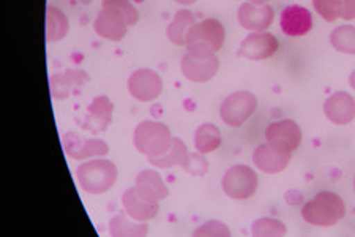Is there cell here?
I'll return each instance as SVG.
<instances>
[{"label": "cell", "mask_w": 355, "mask_h": 237, "mask_svg": "<svg viewBox=\"0 0 355 237\" xmlns=\"http://www.w3.org/2000/svg\"><path fill=\"white\" fill-rule=\"evenodd\" d=\"M302 217L306 223L318 228L335 227L346 217V204L340 195L329 190L319 192L302 207Z\"/></svg>", "instance_id": "1"}, {"label": "cell", "mask_w": 355, "mask_h": 237, "mask_svg": "<svg viewBox=\"0 0 355 237\" xmlns=\"http://www.w3.org/2000/svg\"><path fill=\"white\" fill-rule=\"evenodd\" d=\"M78 183L85 193L103 195L116 185L119 179L117 166L105 157L85 160L76 170Z\"/></svg>", "instance_id": "2"}, {"label": "cell", "mask_w": 355, "mask_h": 237, "mask_svg": "<svg viewBox=\"0 0 355 237\" xmlns=\"http://www.w3.org/2000/svg\"><path fill=\"white\" fill-rule=\"evenodd\" d=\"M226 40V28L218 19L209 18L194 24L187 32V49L193 56H215Z\"/></svg>", "instance_id": "3"}, {"label": "cell", "mask_w": 355, "mask_h": 237, "mask_svg": "<svg viewBox=\"0 0 355 237\" xmlns=\"http://www.w3.org/2000/svg\"><path fill=\"white\" fill-rule=\"evenodd\" d=\"M173 135L169 126L158 120H142L133 133V144L136 150L147 158L159 157L166 154L173 144Z\"/></svg>", "instance_id": "4"}, {"label": "cell", "mask_w": 355, "mask_h": 237, "mask_svg": "<svg viewBox=\"0 0 355 237\" xmlns=\"http://www.w3.org/2000/svg\"><path fill=\"white\" fill-rule=\"evenodd\" d=\"M259 187V177L251 166L234 165L221 179V188L226 196L236 201H245L254 196Z\"/></svg>", "instance_id": "5"}, {"label": "cell", "mask_w": 355, "mask_h": 237, "mask_svg": "<svg viewBox=\"0 0 355 237\" xmlns=\"http://www.w3.org/2000/svg\"><path fill=\"white\" fill-rule=\"evenodd\" d=\"M257 109V97L250 90H237L227 95L221 103L220 117L232 129L242 126Z\"/></svg>", "instance_id": "6"}, {"label": "cell", "mask_w": 355, "mask_h": 237, "mask_svg": "<svg viewBox=\"0 0 355 237\" xmlns=\"http://www.w3.org/2000/svg\"><path fill=\"white\" fill-rule=\"evenodd\" d=\"M127 88L135 100L150 103L162 95L163 79L152 68H137L136 72L130 74Z\"/></svg>", "instance_id": "7"}, {"label": "cell", "mask_w": 355, "mask_h": 237, "mask_svg": "<svg viewBox=\"0 0 355 237\" xmlns=\"http://www.w3.org/2000/svg\"><path fill=\"white\" fill-rule=\"evenodd\" d=\"M62 146L68 157L76 161L105 157L110 154V146L105 141L95 140V138H84L74 131L65 133L62 138Z\"/></svg>", "instance_id": "8"}, {"label": "cell", "mask_w": 355, "mask_h": 237, "mask_svg": "<svg viewBox=\"0 0 355 237\" xmlns=\"http://www.w3.org/2000/svg\"><path fill=\"white\" fill-rule=\"evenodd\" d=\"M112 113H114V103L110 100L107 95H98L94 98L87 108V114L84 119L78 120L76 124L81 126L84 131H90L92 135H100L105 133L107 126L112 122Z\"/></svg>", "instance_id": "9"}, {"label": "cell", "mask_w": 355, "mask_h": 237, "mask_svg": "<svg viewBox=\"0 0 355 237\" xmlns=\"http://www.w3.org/2000/svg\"><path fill=\"white\" fill-rule=\"evenodd\" d=\"M182 73L188 81L198 84L209 83L220 70V59L215 56H193L187 51L182 57Z\"/></svg>", "instance_id": "10"}, {"label": "cell", "mask_w": 355, "mask_h": 237, "mask_svg": "<svg viewBox=\"0 0 355 237\" xmlns=\"http://www.w3.org/2000/svg\"><path fill=\"white\" fill-rule=\"evenodd\" d=\"M279 48L278 38L270 32H251L240 43L239 54L250 60H266L270 59Z\"/></svg>", "instance_id": "11"}, {"label": "cell", "mask_w": 355, "mask_h": 237, "mask_svg": "<svg viewBox=\"0 0 355 237\" xmlns=\"http://www.w3.org/2000/svg\"><path fill=\"white\" fill-rule=\"evenodd\" d=\"M87 83H90L87 72L79 70V68H67L62 73L51 74L49 90L54 100H65L74 92L81 90Z\"/></svg>", "instance_id": "12"}, {"label": "cell", "mask_w": 355, "mask_h": 237, "mask_svg": "<svg viewBox=\"0 0 355 237\" xmlns=\"http://www.w3.org/2000/svg\"><path fill=\"white\" fill-rule=\"evenodd\" d=\"M302 138V129L292 119L277 120V122H272L268 125L266 130L267 142H270L273 146L283 150H289V152H294L295 149H299Z\"/></svg>", "instance_id": "13"}, {"label": "cell", "mask_w": 355, "mask_h": 237, "mask_svg": "<svg viewBox=\"0 0 355 237\" xmlns=\"http://www.w3.org/2000/svg\"><path fill=\"white\" fill-rule=\"evenodd\" d=\"M292 152L283 150L270 142L259 144L253 154V163L257 170L266 174H278L291 163Z\"/></svg>", "instance_id": "14"}, {"label": "cell", "mask_w": 355, "mask_h": 237, "mask_svg": "<svg viewBox=\"0 0 355 237\" xmlns=\"http://www.w3.org/2000/svg\"><path fill=\"white\" fill-rule=\"evenodd\" d=\"M128 22L125 16L117 10L101 8L94 22L96 35L107 40V42L119 43L122 42L128 32Z\"/></svg>", "instance_id": "15"}, {"label": "cell", "mask_w": 355, "mask_h": 237, "mask_svg": "<svg viewBox=\"0 0 355 237\" xmlns=\"http://www.w3.org/2000/svg\"><path fill=\"white\" fill-rule=\"evenodd\" d=\"M237 18L240 26L250 32H266L275 19V10L270 5H254L243 2L239 7Z\"/></svg>", "instance_id": "16"}, {"label": "cell", "mask_w": 355, "mask_h": 237, "mask_svg": "<svg viewBox=\"0 0 355 237\" xmlns=\"http://www.w3.org/2000/svg\"><path fill=\"white\" fill-rule=\"evenodd\" d=\"M279 27L288 37H303L313 28L311 11L300 5H288L279 15Z\"/></svg>", "instance_id": "17"}, {"label": "cell", "mask_w": 355, "mask_h": 237, "mask_svg": "<svg viewBox=\"0 0 355 237\" xmlns=\"http://www.w3.org/2000/svg\"><path fill=\"white\" fill-rule=\"evenodd\" d=\"M324 114L335 125L351 124L355 119V98L347 92H335L325 100Z\"/></svg>", "instance_id": "18"}, {"label": "cell", "mask_w": 355, "mask_h": 237, "mask_svg": "<svg viewBox=\"0 0 355 237\" xmlns=\"http://www.w3.org/2000/svg\"><path fill=\"white\" fill-rule=\"evenodd\" d=\"M135 188L137 195L146 201L159 202L169 196L168 185L155 170H144L136 176Z\"/></svg>", "instance_id": "19"}, {"label": "cell", "mask_w": 355, "mask_h": 237, "mask_svg": "<svg viewBox=\"0 0 355 237\" xmlns=\"http://www.w3.org/2000/svg\"><path fill=\"white\" fill-rule=\"evenodd\" d=\"M122 206L123 211L128 213V217L136 220V222H148V220L155 218L159 212V202H152L141 198L135 187L125 190L122 195Z\"/></svg>", "instance_id": "20"}, {"label": "cell", "mask_w": 355, "mask_h": 237, "mask_svg": "<svg viewBox=\"0 0 355 237\" xmlns=\"http://www.w3.org/2000/svg\"><path fill=\"white\" fill-rule=\"evenodd\" d=\"M46 42L57 43L64 40L70 32V21H68L64 11L53 5L46 7Z\"/></svg>", "instance_id": "21"}, {"label": "cell", "mask_w": 355, "mask_h": 237, "mask_svg": "<svg viewBox=\"0 0 355 237\" xmlns=\"http://www.w3.org/2000/svg\"><path fill=\"white\" fill-rule=\"evenodd\" d=\"M188 157H190V152H188L187 144L180 138H174L168 152L159 155V157L148 158V163L153 165V167H159V170H171L175 166H185Z\"/></svg>", "instance_id": "22"}, {"label": "cell", "mask_w": 355, "mask_h": 237, "mask_svg": "<svg viewBox=\"0 0 355 237\" xmlns=\"http://www.w3.org/2000/svg\"><path fill=\"white\" fill-rule=\"evenodd\" d=\"M110 234L116 237H141L148 234V224L147 222H136L128 213L122 211L119 212L116 217L111 218L110 222Z\"/></svg>", "instance_id": "23"}, {"label": "cell", "mask_w": 355, "mask_h": 237, "mask_svg": "<svg viewBox=\"0 0 355 237\" xmlns=\"http://www.w3.org/2000/svg\"><path fill=\"white\" fill-rule=\"evenodd\" d=\"M223 142V136L218 126L211 122L200 124L194 131V149L198 152L207 155L220 149Z\"/></svg>", "instance_id": "24"}, {"label": "cell", "mask_w": 355, "mask_h": 237, "mask_svg": "<svg viewBox=\"0 0 355 237\" xmlns=\"http://www.w3.org/2000/svg\"><path fill=\"white\" fill-rule=\"evenodd\" d=\"M194 22H196V18H194L190 10L183 8L175 11L173 21L169 22L168 28H166V35L171 40V43H174L175 46H185L187 32Z\"/></svg>", "instance_id": "25"}, {"label": "cell", "mask_w": 355, "mask_h": 237, "mask_svg": "<svg viewBox=\"0 0 355 237\" xmlns=\"http://www.w3.org/2000/svg\"><path fill=\"white\" fill-rule=\"evenodd\" d=\"M330 44L338 53L355 56V26H338L330 33Z\"/></svg>", "instance_id": "26"}, {"label": "cell", "mask_w": 355, "mask_h": 237, "mask_svg": "<svg viewBox=\"0 0 355 237\" xmlns=\"http://www.w3.org/2000/svg\"><path fill=\"white\" fill-rule=\"evenodd\" d=\"M251 234L256 237H278L288 234V228L282 220L273 217H261L251 224Z\"/></svg>", "instance_id": "27"}, {"label": "cell", "mask_w": 355, "mask_h": 237, "mask_svg": "<svg viewBox=\"0 0 355 237\" xmlns=\"http://www.w3.org/2000/svg\"><path fill=\"white\" fill-rule=\"evenodd\" d=\"M313 7L320 18L327 22H335L343 18L341 0H313Z\"/></svg>", "instance_id": "28"}, {"label": "cell", "mask_w": 355, "mask_h": 237, "mask_svg": "<svg viewBox=\"0 0 355 237\" xmlns=\"http://www.w3.org/2000/svg\"><path fill=\"white\" fill-rule=\"evenodd\" d=\"M101 7L120 11L125 16L130 27L136 26L137 21H139V11H137L131 0H103Z\"/></svg>", "instance_id": "29"}, {"label": "cell", "mask_w": 355, "mask_h": 237, "mask_svg": "<svg viewBox=\"0 0 355 237\" xmlns=\"http://www.w3.org/2000/svg\"><path fill=\"white\" fill-rule=\"evenodd\" d=\"M183 171H187L188 174H191L194 177H202L207 174L209 171V160L205 158L204 154L200 152H191L190 157H188V161L185 163V166L182 167Z\"/></svg>", "instance_id": "30"}, {"label": "cell", "mask_w": 355, "mask_h": 237, "mask_svg": "<svg viewBox=\"0 0 355 237\" xmlns=\"http://www.w3.org/2000/svg\"><path fill=\"white\" fill-rule=\"evenodd\" d=\"M194 236H209V237H227L231 236V229L227 228V224H225L220 220H210V222L204 223L202 227H199L196 231L193 233Z\"/></svg>", "instance_id": "31"}, {"label": "cell", "mask_w": 355, "mask_h": 237, "mask_svg": "<svg viewBox=\"0 0 355 237\" xmlns=\"http://www.w3.org/2000/svg\"><path fill=\"white\" fill-rule=\"evenodd\" d=\"M343 2V18L345 21L355 19V0H341Z\"/></svg>", "instance_id": "32"}, {"label": "cell", "mask_w": 355, "mask_h": 237, "mask_svg": "<svg viewBox=\"0 0 355 237\" xmlns=\"http://www.w3.org/2000/svg\"><path fill=\"white\" fill-rule=\"evenodd\" d=\"M174 2L182 3V5H193V3H196L198 0H174Z\"/></svg>", "instance_id": "33"}, {"label": "cell", "mask_w": 355, "mask_h": 237, "mask_svg": "<svg viewBox=\"0 0 355 237\" xmlns=\"http://www.w3.org/2000/svg\"><path fill=\"white\" fill-rule=\"evenodd\" d=\"M349 84H351V88L355 90V70L351 73V76H349Z\"/></svg>", "instance_id": "34"}, {"label": "cell", "mask_w": 355, "mask_h": 237, "mask_svg": "<svg viewBox=\"0 0 355 237\" xmlns=\"http://www.w3.org/2000/svg\"><path fill=\"white\" fill-rule=\"evenodd\" d=\"M248 2L254 3V5H266V3L270 2V0H248Z\"/></svg>", "instance_id": "35"}, {"label": "cell", "mask_w": 355, "mask_h": 237, "mask_svg": "<svg viewBox=\"0 0 355 237\" xmlns=\"http://www.w3.org/2000/svg\"><path fill=\"white\" fill-rule=\"evenodd\" d=\"M79 2H81V3H84V5H89V3H92V2H94V0H79Z\"/></svg>", "instance_id": "36"}, {"label": "cell", "mask_w": 355, "mask_h": 237, "mask_svg": "<svg viewBox=\"0 0 355 237\" xmlns=\"http://www.w3.org/2000/svg\"><path fill=\"white\" fill-rule=\"evenodd\" d=\"M354 192H355V177H354Z\"/></svg>", "instance_id": "37"}]
</instances>
